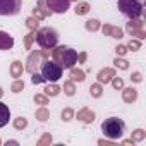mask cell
Here are the masks:
<instances>
[{"instance_id":"obj_1","label":"cell","mask_w":146,"mask_h":146,"mask_svg":"<svg viewBox=\"0 0 146 146\" xmlns=\"http://www.w3.org/2000/svg\"><path fill=\"white\" fill-rule=\"evenodd\" d=\"M52 55H53V60L60 64L62 69H70L78 62V52L69 46H53Z\"/></svg>"},{"instance_id":"obj_2","label":"cell","mask_w":146,"mask_h":146,"mask_svg":"<svg viewBox=\"0 0 146 146\" xmlns=\"http://www.w3.org/2000/svg\"><path fill=\"white\" fill-rule=\"evenodd\" d=\"M102 131H103V134H105L107 137H110V139H119V137H122L124 132H125V124H124V120L119 119V117H108V119H105V120L102 122Z\"/></svg>"},{"instance_id":"obj_3","label":"cell","mask_w":146,"mask_h":146,"mask_svg":"<svg viewBox=\"0 0 146 146\" xmlns=\"http://www.w3.org/2000/svg\"><path fill=\"white\" fill-rule=\"evenodd\" d=\"M35 40L38 41V45L41 48H46V50H52L53 46H57L58 43V33L53 29V28H41L36 31V36Z\"/></svg>"},{"instance_id":"obj_4","label":"cell","mask_w":146,"mask_h":146,"mask_svg":"<svg viewBox=\"0 0 146 146\" xmlns=\"http://www.w3.org/2000/svg\"><path fill=\"white\" fill-rule=\"evenodd\" d=\"M119 11L129 19H136L143 14V4L139 0H119Z\"/></svg>"},{"instance_id":"obj_5","label":"cell","mask_w":146,"mask_h":146,"mask_svg":"<svg viewBox=\"0 0 146 146\" xmlns=\"http://www.w3.org/2000/svg\"><path fill=\"white\" fill-rule=\"evenodd\" d=\"M62 70L64 69L60 67V64H57L55 60H52V62L46 60L41 67V78L48 83H55L62 78Z\"/></svg>"},{"instance_id":"obj_6","label":"cell","mask_w":146,"mask_h":146,"mask_svg":"<svg viewBox=\"0 0 146 146\" xmlns=\"http://www.w3.org/2000/svg\"><path fill=\"white\" fill-rule=\"evenodd\" d=\"M23 0H0V16H16L19 14Z\"/></svg>"},{"instance_id":"obj_7","label":"cell","mask_w":146,"mask_h":146,"mask_svg":"<svg viewBox=\"0 0 146 146\" xmlns=\"http://www.w3.org/2000/svg\"><path fill=\"white\" fill-rule=\"evenodd\" d=\"M125 29H127V33H129L131 36H137L139 40H144V38H146V33H144V23H143L139 17L131 19V21L127 23Z\"/></svg>"},{"instance_id":"obj_8","label":"cell","mask_w":146,"mask_h":146,"mask_svg":"<svg viewBox=\"0 0 146 146\" xmlns=\"http://www.w3.org/2000/svg\"><path fill=\"white\" fill-rule=\"evenodd\" d=\"M69 5H70V0H46L48 11L55 14H65L69 11Z\"/></svg>"},{"instance_id":"obj_9","label":"cell","mask_w":146,"mask_h":146,"mask_svg":"<svg viewBox=\"0 0 146 146\" xmlns=\"http://www.w3.org/2000/svg\"><path fill=\"white\" fill-rule=\"evenodd\" d=\"M40 60H41V52H40V50H35V52L28 57V62H26L24 70H28L29 74L36 72V69H38V65H40Z\"/></svg>"},{"instance_id":"obj_10","label":"cell","mask_w":146,"mask_h":146,"mask_svg":"<svg viewBox=\"0 0 146 146\" xmlns=\"http://www.w3.org/2000/svg\"><path fill=\"white\" fill-rule=\"evenodd\" d=\"M113 76H115V69H112V67H105L103 70L98 72L96 79H98L100 84H107V83H110V79H112Z\"/></svg>"},{"instance_id":"obj_11","label":"cell","mask_w":146,"mask_h":146,"mask_svg":"<svg viewBox=\"0 0 146 146\" xmlns=\"http://www.w3.org/2000/svg\"><path fill=\"white\" fill-rule=\"evenodd\" d=\"M12 46H14V38L5 31H0V50H11Z\"/></svg>"},{"instance_id":"obj_12","label":"cell","mask_w":146,"mask_h":146,"mask_svg":"<svg viewBox=\"0 0 146 146\" xmlns=\"http://www.w3.org/2000/svg\"><path fill=\"white\" fill-rule=\"evenodd\" d=\"M102 31H103L105 36H112V38H117V40H120L124 36V33H122L120 28H115V26H110V24H105L102 28Z\"/></svg>"},{"instance_id":"obj_13","label":"cell","mask_w":146,"mask_h":146,"mask_svg":"<svg viewBox=\"0 0 146 146\" xmlns=\"http://www.w3.org/2000/svg\"><path fill=\"white\" fill-rule=\"evenodd\" d=\"M122 100L125 103H134L137 100V91L134 88H122Z\"/></svg>"},{"instance_id":"obj_14","label":"cell","mask_w":146,"mask_h":146,"mask_svg":"<svg viewBox=\"0 0 146 146\" xmlns=\"http://www.w3.org/2000/svg\"><path fill=\"white\" fill-rule=\"evenodd\" d=\"M9 119H11V110L5 103L0 102V127H4L9 124Z\"/></svg>"},{"instance_id":"obj_15","label":"cell","mask_w":146,"mask_h":146,"mask_svg":"<svg viewBox=\"0 0 146 146\" xmlns=\"http://www.w3.org/2000/svg\"><path fill=\"white\" fill-rule=\"evenodd\" d=\"M78 119L83 120L84 124H91L95 120V112H91L90 108H83V110L78 112Z\"/></svg>"},{"instance_id":"obj_16","label":"cell","mask_w":146,"mask_h":146,"mask_svg":"<svg viewBox=\"0 0 146 146\" xmlns=\"http://www.w3.org/2000/svg\"><path fill=\"white\" fill-rule=\"evenodd\" d=\"M23 72H24V67H23V62H19V60H16V62H12L11 64V76L12 78H21L23 76Z\"/></svg>"},{"instance_id":"obj_17","label":"cell","mask_w":146,"mask_h":146,"mask_svg":"<svg viewBox=\"0 0 146 146\" xmlns=\"http://www.w3.org/2000/svg\"><path fill=\"white\" fill-rule=\"evenodd\" d=\"M70 81L72 83H81V81H84V72L81 70V69H74V67H70Z\"/></svg>"},{"instance_id":"obj_18","label":"cell","mask_w":146,"mask_h":146,"mask_svg":"<svg viewBox=\"0 0 146 146\" xmlns=\"http://www.w3.org/2000/svg\"><path fill=\"white\" fill-rule=\"evenodd\" d=\"M36 119H38L40 122H46V120L50 119V112H48L45 107H41V108L36 110Z\"/></svg>"},{"instance_id":"obj_19","label":"cell","mask_w":146,"mask_h":146,"mask_svg":"<svg viewBox=\"0 0 146 146\" xmlns=\"http://www.w3.org/2000/svg\"><path fill=\"white\" fill-rule=\"evenodd\" d=\"M43 91H45V95H46V96H57V95L60 93V88H58L57 84H53V83H52V84H48Z\"/></svg>"},{"instance_id":"obj_20","label":"cell","mask_w":146,"mask_h":146,"mask_svg":"<svg viewBox=\"0 0 146 146\" xmlns=\"http://www.w3.org/2000/svg\"><path fill=\"white\" fill-rule=\"evenodd\" d=\"M90 93H91V96H93V98H100V96L103 95V88H102V84H100V83H96V84H91V88H90Z\"/></svg>"},{"instance_id":"obj_21","label":"cell","mask_w":146,"mask_h":146,"mask_svg":"<svg viewBox=\"0 0 146 146\" xmlns=\"http://www.w3.org/2000/svg\"><path fill=\"white\" fill-rule=\"evenodd\" d=\"M76 14L78 16H84V14H88L90 12V4H86V2H81V4H78L76 5Z\"/></svg>"},{"instance_id":"obj_22","label":"cell","mask_w":146,"mask_h":146,"mask_svg":"<svg viewBox=\"0 0 146 146\" xmlns=\"http://www.w3.org/2000/svg\"><path fill=\"white\" fill-rule=\"evenodd\" d=\"M86 29L88 31H98L100 28H102V24H100V21L98 19H90V21H86Z\"/></svg>"},{"instance_id":"obj_23","label":"cell","mask_w":146,"mask_h":146,"mask_svg":"<svg viewBox=\"0 0 146 146\" xmlns=\"http://www.w3.org/2000/svg\"><path fill=\"white\" fill-rule=\"evenodd\" d=\"M64 93L67 95V96H72L76 93V86H74V83L72 81H67V83H64Z\"/></svg>"},{"instance_id":"obj_24","label":"cell","mask_w":146,"mask_h":146,"mask_svg":"<svg viewBox=\"0 0 146 146\" xmlns=\"http://www.w3.org/2000/svg\"><path fill=\"white\" fill-rule=\"evenodd\" d=\"M48 16H50V14H48V12H45V11H43V9H40V7H35V9H33V17H36L38 21L46 19Z\"/></svg>"},{"instance_id":"obj_25","label":"cell","mask_w":146,"mask_h":146,"mask_svg":"<svg viewBox=\"0 0 146 146\" xmlns=\"http://www.w3.org/2000/svg\"><path fill=\"white\" fill-rule=\"evenodd\" d=\"M35 36H36V31H31L29 35L24 36V46H26V50H31V45L35 41Z\"/></svg>"},{"instance_id":"obj_26","label":"cell","mask_w":146,"mask_h":146,"mask_svg":"<svg viewBox=\"0 0 146 146\" xmlns=\"http://www.w3.org/2000/svg\"><path fill=\"white\" fill-rule=\"evenodd\" d=\"M14 127H16L17 131H23V129L28 127V120H26L24 117H17V119L14 120Z\"/></svg>"},{"instance_id":"obj_27","label":"cell","mask_w":146,"mask_h":146,"mask_svg":"<svg viewBox=\"0 0 146 146\" xmlns=\"http://www.w3.org/2000/svg\"><path fill=\"white\" fill-rule=\"evenodd\" d=\"M144 137H146V132H144L143 129H136V131L132 132V137H131V139H132L134 143H139V141H143Z\"/></svg>"},{"instance_id":"obj_28","label":"cell","mask_w":146,"mask_h":146,"mask_svg":"<svg viewBox=\"0 0 146 146\" xmlns=\"http://www.w3.org/2000/svg\"><path fill=\"white\" fill-rule=\"evenodd\" d=\"M38 24H40V23H38V19H36V17H33V16L26 19V26H28V29H31V31H36V29H38Z\"/></svg>"},{"instance_id":"obj_29","label":"cell","mask_w":146,"mask_h":146,"mask_svg":"<svg viewBox=\"0 0 146 146\" xmlns=\"http://www.w3.org/2000/svg\"><path fill=\"white\" fill-rule=\"evenodd\" d=\"M72 117H74V110H72V108L67 107V108L62 110V120H64V122H69Z\"/></svg>"},{"instance_id":"obj_30","label":"cell","mask_w":146,"mask_h":146,"mask_svg":"<svg viewBox=\"0 0 146 146\" xmlns=\"http://www.w3.org/2000/svg\"><path fill=\"white\" fill-rule=\"evenodd\" d=\"M113 64H115V67H119V69H122V70H127L129 69V62L127 60H124V58H115L113 60Z\"/></svg>"},{"instance_id":"obj_31","label":"cell","mask_w":146,"mask_h":146,"mask_svg":"<svg viewBox=\"0 0 146 146\" xmlns=\"http://www.w3.org/2000/svg\"><path fill=\"white\" fill-rule=\"evenodd\" d=\"M11 90H12L14 93H19V91H23V90H24V83H23V81H19V79H16V81L12 83Z\"/></svg>"},{"instance_id":"obj_32","label":"cell","mask_w":146,"mask_h":146,"mask_svg":"<svg viewBox=\"0 0 146 146\" xmlns=\"http://www.w3.org/2000/svg\"><path fill=\"white\" fill-rule=\"evenodd\" d=\"M35 103L45 107V105H48V96H46V95H36V96H35Z\"/></svg>"},{"instance_id":"obj_33","label":"cell","mask_w":146,"mask_h":146,"mask_svg":"<svg viewBox=\"0 0 146 146\" xmlns=\"http://www.w3.org/2000/svg\"><path fill=\"white\" fill-rule=\"evenodd\" d=\"M50 143H52V134H50V132H46V134H43V136L40 137L38 146H45V144H50Z\"/></svg>"},{"instance_id":"obj_34","label":"cell","mask_w":146,"mask_h":146,"mask_svg":"<svg viewBox=\"0 0 146 146\" xmlns=\"http://www.w3.org/2000/svg\"><path fill=\"white\" fill-rule=\"evenodd\" d=\"M110 81H112V86H113L115 90H122V88H124V81H122L120 78H115V76H113Z\"/></svg>"},{"instance_id":"obj_35","label":"cell","mask_w":146,"mask_h":146,"mask_svg":"<svg viewBox=\"0 0 146 146\" xmlns=\"http://www.w3.org/2000/svg\"><path fill=\"white\" fill-rule=\"evenodd\" d=\"M141 48V43H139V40H131L129 41V45H127V50H139Z\"/></svg>"},{"instance_id":"obj_36","label":"cell","mask_w":146,"mask_h":146,"mask_svg":"<svg viewBox=\"0 0 146 146\" xmlns=\"http://www.w3.org/2000/svg\"><path fill=\"white\" fill-rule=\"evenodd\" d=\"M45 79L41 78V74H38V72H33V78H31V83L33 84H40V83H43Z\"/></svg>"},{"instance_id":"obj_37","label":"cell","mask_w":146,"mask_h":146,"mask_svg":"<svg viewBox=\"0 0 146 146\" xmlns=\"http://www.w3.org/2000/svg\"><path fill=\"white\" fill-rule=\"evenodd\" d=\"M115 53H117V57H122V55H125V53H127V46H124V45H119V46L115 48Z\"/></svg>"},{"instance_id":"obj_38","label":"cell","mask_w":146,"mask_h":146,"mask_svg":"<svg viewBox=\"0 0 146 146\" xmlns=\"http://www.w3.org/2000/svg\"><path fill=\"white\" fill-rule=\"evenodd\" d=\"M38 7H40V9H43L45 12H48V14H52V12L48 11V7H46V0H38Z\"/></svg>"},{"instance_id":"obj_39","label":"cell","mask_w":146,"mask_h":146,"mask_svg":"<svg viewBox=\"0 0 146 146\" xmlns=\"http://www.w3.org/2000/svg\"><path fill=\"white\" fill-rule=\"evenodd\" d=\"M131 79H132L134 83H141V81H143V76H141V72H134V74L131 76Z\"/></svg>"},{"instance_id":"obj_40","label":"cell","mask_w":146,"mask_h":146,"mask_svg":"<svg viewBox=\"0 0 146 146\" xmlns=\"http://www.w3.org/2000/svg\"><path fill=\"white\" fill-rule=\"evenodd\" d=\"M86 58H88V53H86V52H81V53L78 55V62H79V64H84Z\"/></svg>"},{"instance_id":"obj_41","label":"cell","mask_w":146,"mask_h":146,"mask_svg":"<svg viewBox=\"0 0 146 146\" xmlns=\"http://www.w3.org/2000/svg\"><path fill=\"white\" fill-rule=\"evenodd\" d=\"M2 95H4V91H2V88H0V98H2Z\"/></svg>"},{"instance_id":"obj_42","label":"cell","mask_w":146,"mask_h":146,"mask_svg":"<svg viewBox=\"0 0 146 146\" xmlns=\"http://www.w3.org/2000/svg\"><path fill=\"white\" fill-rule=\"evenodd\" d=\"M0 144H2V139H0Z\"/></svg>"},{"instance_id":"obj_43","label":"cell","mask_w":146,"mask_h":146,"mask_svg":"<svg viewBox=\"0 0 146 146\" xmlns=\"http://www.w3.org/2000/svg\"><path fill=\"white\" fill-rule=\"evenodd\" d=\"M74 2H78V0H74Z\"/></svg>"}]
</instances>
